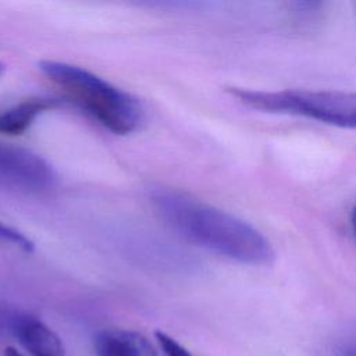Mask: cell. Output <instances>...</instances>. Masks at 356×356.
I'll use <instances>...</instances> for the list:
<instances>
[{
	"mask_svg": "<svg viewBox=\"0 0 356 356\" xmlns=\"http://www.w3.org/2000/svg\"><path fill=\"white\" fill-rule=\"evenodd\" d=\"M11 331L18 343L32 356H65V348L60 337L35 316H14Z\"/></svg>",
	"mask_w": 356,
	"mask_h": 356,
	"instance_id": "5b68a950",
	"label": "cell"
},
{
	"mask_svg": "<svg viewBox=\"0 0 356 356\" xmlns=\"http://www.w3.org/2000/svg\"><path fill=\"white\" fill-rule=\"evenodd\" d=\"M57 182L54 168L38 153L0 142V188L25 193L53 189Z\"/></svg>",
	"mask_w": 356,
	"mask_h": 356,
	"instance_id": "277c9868",
	"label": "cell"
},
{
	"mask_svg": "<svg viewBox=\"0 0 356 356\" xmlns=\"http://www.w3.org/2000/svg\"><path fill=\"white\" fill-rule=\"evenodd\" d=\"M56 106L57 103L53 99L33 97L22 100L18 104L0 113V134L21 135L33 124L39 115Z\"/></svg>",
	"mask_w": 356,
	"mask_h": 356,
	"instance_id": "52a82bcc",
	"label": "cell"
},
{
	"mask_svg": "<svg viewBox=\"0 0 356 356\" xmlns=\"http://www.w3.org/2000/svg\"><path fill=\"white\" fill-rule=\"evenodd\" d=\"M350 225H352V229H353V235H355V239H356V206L353 207V210H352V214H350Z\"/></svg>",
	"mask_w": 356,
	"mask_h": 356,
	"instance_id": "8fae6325",
	"label": "cell"
},
{
	"mask_svg": "<svg viewBox=\"0 0 356 356\" xmlns=\"http://www.w3.org/2000/svg\"><path fill=\"white\" fill-rule=\"evenodd\" d=\"M3 72H4V64L0 61V76L3 75Z\"/></svg>",
	"mask_w": 356,
	"mask_h": 356,
	"instance_id": "4fadbf2b",
	"label": "cell"
},
{
	"mask_svg": "<svg viewBox=\"0 0 356 356\" xmlns=\"http://www.w3.org/2000/svg\"><path fill=\"white\" fill-rule=\"evenodd\" d=\"M4 356H24L21 352H18L17 349L14 348H7L6 352H4Z\"/></svg>",
	"mask_w": 356,
	"mask_h": 356,
	"instance_id": "7c38bea8",
	"label": "cell"
},
{
	"mask_svg": "<svg viewBox=\"0 0 356 356\" xmlns=\"http://www.w3.org/2000/svg\"><path fill=\"white\" fill-rule=\"evenodd\" d=\"M96 356H157L149 339L131 330L107 328L95 337Z\"/></svg>",
	"mask_w": 356,
	"mask_h": 356,
	"instance_id": "8992f818",
	"label": "cell"
},
{
	"mask_svg": "<svg viewBox=\"0 0 356 356\" xmlns=\"http://www.w3.org/2000/svg\"><path fill=\"white\" fill-rule=\"evenodd\" d=\"M243 106L264 113L291 114L356 129V93L342 90H250L228 88Z\"/></svg>",
	"mask_w": 356,
	"mask_h": 356,
	"instance_id": "3957f363",
	"label": "cell"
},
{
	"mask_svg": "<svg viewBox=\"0 0 356 356\" xmlns=\"http://www.w3.org/2000/svg\"><path fill=\"white\" fill-rule=\"evenodd\" d=\"M0 243L14 246L17 249H21L24 252H32L33 250V242L25 236L18 229H14L0 221Z\"/></svg>",
	"mask_w": 356,
	"mask_h": 356,
	"instance_id": "ba28073f",
	"label": "cell"
},
{
	"mask_svg": "<svg viewBox=\"0 0 356 356\" xmlns=\"http://www.w3.org/2000/svg\"><path fill=\"white\" fill-rule=\"evenodd\" d=\"M154 335L164 356H192L185 346H182L178 341H175L172 337L167 335L165 332L156 331Z\"/></svg>",
	"mask_w": 356,
	"mask_h": 356,
	"instance_id": "9c48e42d",
	"label": "cell"
},
{
	"mask_svg": "<svg viewBox=\"0 0 356 356\" xmlns=\"http://www.w3.org/2000/svg\"><path fill=\"white\" fill-rule=\"evenodd\" d=\"M153 203L167 224L204 249L252 266L268 264L274 259L270 242L227 211L174 191H157Z\"/></svg>",
	"mask_w": 356,
	"mask_h": 356,
	"instance_id": "6da1fadb",
	"label": "cell"
},
{
	"mask_svg": "<svg viewBox=\"0 0 356 356\" xmlns=\"http://www.w3.org/2000/svg\"><path fill=\"white\" fill-rule=\"evenodd\" d=\"M337 356H356V343H346L338 348Z\"/></svg>",
	"mask_w": 356,
	"mask_h": 356,
	"instance_id": "30bf717a",
	"label": "cell"
},
{
	"mask_svg": "<svg viewBox=\"0 0 356 356\" xmlns=\"http://www.w3.org/2000/svg\"><path fill=\"white\" fill-rule=\"evenodd\" d=\"M40 71L63 93L115 135H128L142 122L143 110L136 97L96 74L63 61L44 60Z\"/></svg>",
	"mask_w": 356,
	"mask_h": 356,
	"instance_id": "7a4b0ae2",
	"label": "cell"
}]
</instances>
